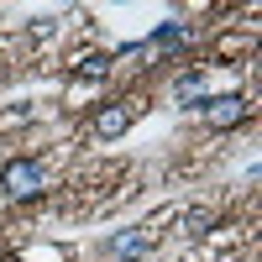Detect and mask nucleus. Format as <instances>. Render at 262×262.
I'll return each instance as SVG.
<instances>
[{
    "mask_svg": "<svg viewBox=\"0 0 262 262\" xmlns=\"http://www.w3.org/2000/svg\"><path fill=\"white\" fill-rule=\"evenodd\" d=\"M42 189H48V168H42L37 158H11L6 168H0V194H6L11 205L37 200Z\"/></svg>",
    "mask_w": 262,
    "mask_h": 262,
    "instance_id": "nucleus-1",
    "label": "nucleus"
},
{
    "mask_svg": "<svg viewBox=\"0 0 262 262\" xmlns=\"http://www.w3.org/2000/svg\"><path fill=\"white\" fill-rule=\"evenodd\" d=\"M131 121H137V105H131V100H111V105H100V111H95L90 131H95L100 142H116V137H126Z\"/></svg>",
    "mask_w": 262,
    "mask_h": 262,
    "instance_id": "nucleus-3",
    "label": "nucleus"
},
{
    "mask_svg": "<svg viewBox=\"0 0 262 262\" xmlns=\"http://www.w3.org/2000/svg\"><path fill=\"white\" fill-rule=\"evenodd\" d=\"M173 100L200 105V100H205V74H179V84H173Z\"/></svg>",
    "mask_w": 262,
    "mask_h": 262,
    "instance_id": "nucleus-7",
    "label": "nucleus"
},
{
    "mask_svg": "<svg viewBox=\"0 0 262 262\" xmlns=\"http://www.w3.org/2000/svg\"><path fill=\"white\" fill-rule=\"evenodd\" d=\"M210 226H215V210H210V205H194L184 221H179V231H184V236H205Z\"/></svg>",
    "mask_w": 262,
    "mask_h": 262,
    "instance_id": "nucleus-8",
    "label": "nucleus"
},
{
    "mask_svg": "<svg viewBox=\"0 0 262 262\" xmlns=\"http://www.w3.org/2000/svg\"><path fill=\"white\" fill-rule=\"evenodd\" d=\"M194 111H200V116H205L210 126H221V131H226V126H242V121L252 116V105H247L242 95H215V100L205 95L200 105H194Z\"/></svg>",
    "mask_w": 262,
    "mask_h": 262,
    "instance_id": "nucleus-2",
    "label": "nucleus"
},
{
    "mask_svg": "<svg viewBox=\"0 0 262 262\" xmlns=\"http://www.w3.org/2000/svg\"><path fill=\"white\" fill-rule=\"evenodd\" d=\"M147 247H152L147 231H126V236H111V242H105V257H116V262H137Z\"/></svg>",
    "mask_w": 262,
    "mask_h": 262,
    "instance_id": "nucleus-4",
    "label": "nucleus"
},
{
    "mask_svg": "<svg viewBox=\"0 0 262 262\" xmlns=\"http://www.w3.org/2000/svg\"><path fill=\"white\" fill-rule=\"evenodd\" d=\"M184 42H189V27H184V21H163V27L152 32L142 48H147V58H152V53H173V48H184Z\"/></svg>",
    "mask_w": 262,
    "mask_h": 262,
    "instance_id": "nucleus-5",
    "label": "nucleus"
},
{
    "mask_svg": "<svg viewBox=\"0 0 262 262\" xmlns=\"http://www.w3.org/2000/svg\"><path fill=\"white\" fill-rule=\"evenodd\" d=\"M111 53H84L79 63H74V79H105V74H111Z\"/></svg>",
    "mask_w": 262,
    "mask_h": 262,
    "instance_id": "nucleus-6",
    "label": "nucleus"
}]
</instances>
